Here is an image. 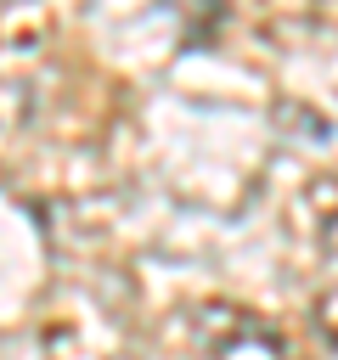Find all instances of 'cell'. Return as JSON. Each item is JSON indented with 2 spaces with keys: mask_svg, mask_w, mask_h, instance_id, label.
Returning <instances> with one entry per match:
<instances>
[{
  "mask_svg": "<svg viewBox=\"0 0 338 360\" xmlns=\"http://www.w3.org/2000/svg\"><path fill=\"white\" fill-rule=\"evenodd\" d=\"M310 326H315V332H321V338L338 349V281H332V287L315 298V309H310Z\"/></svg>",
  "mask_w": 338,
  "mask_h": 360,
  "instance_id": "obj_2",
  "label": "cell"
},
{
  "mask_svg": "<svg viewBox=\"0 0 338 360\" xmlns=\"http://www.w3.org/2000/svg\"><path fill=\"white\" fill-rule=\"evenodd\" d=\"M186 343H192V360H287L282 332L259 309L231 298H203L186 315Z\"/></svg>",
  "mask_w": 338,
  "mask_h": 360,
  "instance_id": "obj_1",
  "label": "cell"
}]
</instances>
